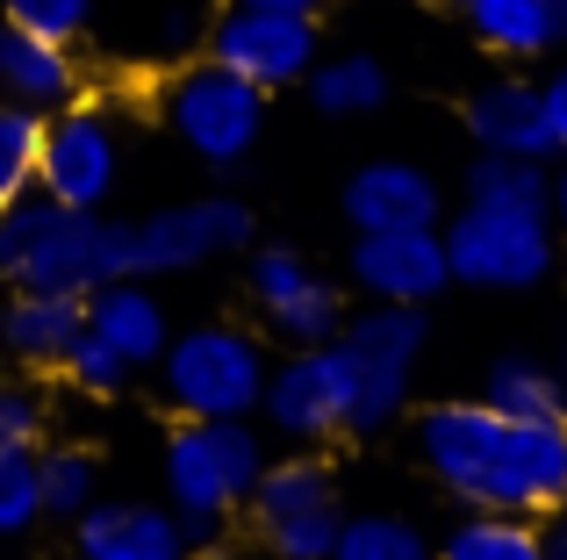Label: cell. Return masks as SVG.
Wrapping results in <instances>:
<instances>
[{
    "label": "cell",
    "instance_id": "cell-36",
    "mask_svg": "<svg viewBox=\"0 0 567 560\" xmlns=\"http://www.w3.org/2000/svg\"><path fill=\"white\" fill-rule=\"evenodd\" d=\"M237 8H266V14H317L323 0H237Z\"/></svg>",
    "mask_w": 567,
    "mask_h": 560
},
{
    "label": "cell",
    "instance_id": "cell-35",
    "mask_svg": "<svg viewBox=\"0 0 567 560\" xmlns=\"http://www.w3.org/2000/svg\"><path fill=\"white\" fill-rule=\"evenodd\" d=\"M539 532H546V560H567V504L539 525Z\"/></svg>",
    "mask_w": 567,
    "mask_h": 560
},
{
    "label": "cell",
    "instance_id": "cell-17",
    "mask_svg": "<svg viewBox=\"0 0 567 560\" xmlns=\"http://www.w3.org/2000/svg\"><path fill=\"white\" fill-rule=\"evenodd\" d=\"M467 137L482 152H517V158H554V123H546L539 80H488L467 94Z\"/></svg>",
    "mask_w": 567,
    "mask_h": 560
},
{
    "label": "cell",
    "instance_id": "cell-34",
    "mask_svg": "<svg viewBox=\"0 0 567 560\" xmlns=\"http://www.w3.org/2000/svg\"><path fill=\"white\" fill-rule=\"evenodd\" d=\"M187 37H194V14H187V8H173L166 22H158V51H187Z\"/></svg>",
    "mask_w": 567,
    "mask_h": 560
},
{
    "label": "cell",
    "instance_id": "cell-26",
    "mask_svg": "<svg viewBox=\"0 0 567 560\" xmlns=\"http://www.w3.org/2000/svg\"><path fill=\"white\" fill-rule=\"evenodd\" d=\"M331 560H439V547H431L410 518H395V510H367V518L338 525Z\"/></svg>",
    "mask_w": 567,
    "mask_h": 560
},
{
    "label": "cell",
    "instance_id": "cell-30",
    "mask_svg": "<svg viewBox=\"0 0 567 560\" xmlns=\"http://www.w3.org/2000/svg\"><path fill=\"white\" fill-rule=\"evenodd\" d=\"M58 366H65V381H72L80 395H123V388H130V360H123V352H115L101 331H80V338L65 345V360H58Z\"/></svg>",
    "mask_w": 567,
    "mask_h": 560
},
{
    "label": "cell",
    "instance_id": "cell-28",
    "mask_svg": "<svg viewBox=\"0 0 567 560\" xmlns=\"http://www.w3.org/2000/svg\"><path fill=\"white\" fill-rule=\"evenodd\" d=\"M37 481H43V518H80L94 504V453L80 446L37 453Z\"/></svg>",
    "mask_w": 567,
    "mask_h": 560
},
{
    "label": "cell",
    "instance_id": "cell-32",
    "mask_svg": "<svg viewBox=\"0 0 567 560\" xmlns=\"http://www.w3.org/2000/svg\"><path fill=\"white\" fill-rule=\"evenodd\" d=\"M43 438V395L29 381H0V446H37Z\"/></svg>",
    "mask_w": 567,
    "mask_h": 560
},
{
    "label": "cell",
    "instance_id": "cell-3",
    "mask_svg": "<svg viewBox=\"0 0 567 560\" xmlns=\"http://www.w3.org/2000/svg\"><path fill=\"white\" fill-rule=\"evenodd\" d=\"M331 345L346 360V388H352L346 438H367L381 424H395L402 403H410V374L431 345V317H424V302H374L338 323Z\"/></svg>",
    "mask_w": 567,
    "mask_h": 560
},
{
    "label": "cell",
    "instance_id": "cell-22",
    "mask_svg": "<svg viewBox=\"0 0 567 560\" xmlns=\"http://www.w3.org/2000/svg\"><path fill=\"white\" fill-rule=\"evenodd\" d=\"M482 403L503 417H532V424H567V374L525 352H503L482 374Z\"/></svg>",
    "mask_w": 567,
    "mask_h": 560
},
{
    "label": "cell",
    "instance_id": "cell-16",
    "mask_svg": "<svg viewBox=\"0 0 567 560\" xmlns=\"http://www.w3.org/2000/svg\"><path fill=\"white\" fill-rule=\"evenodd\" d=\"M352 230H439V180L410 158H374L346 180Z\"/></svg>",
    "mask_w": 567,
    "mask_h": 560
},
{
    "label": "cell",
    "instance_id": "cell-37",
    "mask_svg": "<svg viewBox=\"0 0 567 560\" xmlns=\"http://www.w3.org/2000/svg\"><path fill=\"white\" fill-rule=\"evenodd\" d=\"M554 224H560V230H567V166H560V173H554Z\"/></svg>",
    "mask_w": 567,
    "mask_h": 560
},
{
    "label": "cell",
    "instance_id": "cell-25",
    "mask_svg": "<svg viewBox=\"0 0 567 560\" xmlns=\"http://www.w3.org/2000/svg\"><path fill=\"white\" fill-rule=\"evenodd\" d=\"M388 65L367 51H346V58H317L309 65V101H317L323 115H374L388 108Z\"/></svg>",
    "mask_w": 567,
    "mask_h": 560
},
{
    "label": "cell",
    "instance_id": "cell-33",
    "mask_svg": "<svg viewBox=\"0 0 567 560\" xmlns=\"http://www.w3.org/2000/svg\"><path fill=\"white\" fill-rule=\"evenodd\" d=\"M539 94H546V123H554V152L567 158V65L554 80H539Z\"/></svg>",
    "mask_w": 567,
    "mask_h": 560
},
{
    "label": "cell",
    "instance_id": "cell-20",
    "mask_svg": "<svg viewBox=\"0 0 567 560\" xmlns=\"http://www.w3.org/2000/svg\"><path fill=\"white\" fill-rule=\"evenodd\" d=\"M80 331H86V294H51V288H22L8 302V317H0L8 352L29 366H58Z\"/></svg>",
    "mask_w": 567,
    "mask_h": 560
},
{
    "label": "cell",
    "instance_id": "cell-11",
    "mask_svg": "<svg viewBox=\"0 0 567 560\" xmlns=\"http://www.w3.org/2000/svg\"><path fill=\"white\" fill-rule=\"evenodd\" d=\"M266 424L302 446H323V438H346V409H352V388H346V360L338 345H295L280 366H266V395H259Z\"/></svg>",
    "mask_w": 567,
    "mask_h": 560
},
{
    "label": "cell",
    "instance_id": "cell-21",
    "mask_svg": "<svg viewBox=\"0 0 567 560\" xmlns=\"http://www.w3.org/2000/svg\"><path fill=\"white\" fill-rule=\"evenodd\" d=\"M460 14L503 58H546L567 43V0H460Z\"/></svg>",
    "mask_w": 567,
    "mask_h": 560
},
{
    "label": "cell",
    "instance_id": "cell-31",
    "mask_svg": "<svg viewBox=\"0 0 567 560\" xmlns=\"http://www.w3.org/2000/svg\"><path fill=\"white\" fill-rule=\"evenodd\" d=\"M0 8H8L14 29H37V37L72 43L86 29V14H94V0H0Z\"/></svg>",
    "mask_w": 567,
    "mask_h": 560
},
{
    "label": "cell",
    "instance_id": "cell-27",
    "mask_svg": "<svg viewBox=\"0 0 567 560\" xmlns=\"http://www.w3.org/2000/svg\"><path fill=\"white\" fill-rule=\"evenodd\" d=\"M37 152H43V115L0 101V209L37 187Z\"/></svg>",
    "mask_w": 567,
    "mask_h": 560
},
{
    "label": "cell",
    "instance_id": "cell-15",
    "mask_svg": "<svg viewBox=\"0 0 567 560\" xmlns=\"http://www.w3.org/2000/svg\"><path fill=\"white\" fill-rule=\"evenodd\" d=\"M80 532H72V547H80V560H187V532H181V518L173 510H158V504H86L80 518Z\"/></svg>",
    "mask_w": 567,
    "mask_h": 560
},
{
    "label": "cell",
    "instance_id": "cell-8",
    "mask_svg": "<svg viewBox=\"0 0 567 560\" xmlns=\"http://www.w3.org/2000/svg\"><path fill=\"white\" fill-rule=\"evenodd\" d=\"M166 123L181 129V144L208 158V166H237V158L259 144V123H266V94L251 80H237L230 65H187L166 94Z\"/></svg>",
    "mask_w": 567,
    "mask_h": 560
},
{
    "label": "cell",
    "instance_id": "cell-19",
    "mask_svg": "<svg viewBox=\"0 0 567 560\" xmlns=\"http://www.w3.org/2000/svg\"><path fill=\"white\" fill-rule=\"evenodd\" d=\"M80 72H72V51L58 37H37V29H0V101L14 108H65Z\"/></svg>",
    "mask_w": 567,
    "mask_h": 560
},
{
    "label": "cell",
    "instance_id": "cell-14",
    "mask_svg": "<svg viewBox=\"0 0 567 560\" xmlns=\"http://www.w3.org/2000/svg\"><path fill=\"white\" fill-rule=\"evenodd\" d=\"M352 280L374 302H431L453 280L439 230H360L352 245Z\"/></svg>",
    "mask_w": 567,
    "mask_h": 560
},
{
    "label": "cell",
    "instance_id": "cell-12",
    "mask_svg": "<svg viewBox=\"0 0 567 560\" xmlns=\"http://www.w3.org/2000/svg\"><path fill=\"white\" fill-rule=\"evenodd\" d=\"M115 187V129L101 108H58L43 115V152H37V195L72 201V209H101Z\"/></svg>",
    "mask_w": 567,
    "mask_h": 560
},
{
    "label": "cell",
    "instance_id": "cell-13",
    "mask_svg": "<svg viewBox=\"0 0 567 560\" xmlns=\"http://www.w3.org/2000/svg\"><path fill=\"white\" fill-rule=\"evenodd\" d=\"M251 302H259L266 331L288 338V345H323V338H338V323H346L338 288L309 267L295 245H266V252H251Z\"/></svg>",
    "mask_w": 567,
    "mask_h": 560
},
{
    "label": "cell",
    "instance_id": "cell-7",
    "mask_svg": "<svg viewBox=\"0 0 567 560\" xmlns=\"http://www.w3.org/2000/svg\"><path fill=\"white\" fill-rule=\"evenodd\" d=\"M245 504L280 560H331L346 510H338V475L323 460H266Z\"/></svg>",
    "mask_w": 567,
    "mask_h": 560
},
{
    "label": "cell",
    "instance_id": "cell-29",
    "mask_svg": "<svg viewBox=\"0 0 567 560\" xmlns=\"http://www.w3.org/2000/svg\"><path fill=\"white\" fill-rule=\"evenodd\" d=\"M37 518H43L37 446H0V539H22Z\"/></svg>",
    "mask_w": 567,
    "mask_h": 560
},
{
    "label": "cell",
    "instance_id": "cell-6",
    "mask_svg": "<svg viewBox=\"0 0 567 560\" xmlns=\"http://www.w3.org/2000/svg\"><path fill=\"white\" fill-rule=\"evenodd\" d=\"M445 238V267L467 288H539L554 273V216L546 209H467L439 230Z\"/></svg>",
    "mask_w": 567,
    "mask_h": 560
},
{
    "label": "cell",
    "instance_id": "cell-2",
    "mask_svg": "<svg viewBox=\"0 0 567 560\" xmlns=\"http://www.w3.org/2000/svg\"><path fill=\"white\" fill-rule=\"evenodd\" d=\"M0 273L14 288L94 294L101 280L130 273V224H109L101 209H72L51 195H22L0 209Z\"/></svg>",
    "mask_w": 567,
    "mask_h": 560
},
{
    "label": "cell",
    "instance_id": "cell-4",
    "mask_svg": "<svg viewBox=\"0 0 567 560\" xmlns=\"http://www.w3.org/2000/svg\"><path fill=\"white\" fill-rule=\"evenodd\" d=\"M166 366V403L181 417H251L266 395V352L251 331H230V323H202V331H181V345L158 352Z\"/></svg>",
    "mask_w": 567,
    "mask_h": 560
},
{
    "label": "cell",
    "instance_id": "cell-1",
    "mask_svg": "<svg viewBox=\"0 0 567 560\" xmlns=\"http://www.w3.org/2000/svg\"><path fill=\"white\" fill-rule=\"evenodd\" d=\"M416 460L467 510L554 518L567 504V424L503 417L482 395L474 403H431L416 417Z\"/></svg>",
    "mask_w": 567,
    "mask_h": 560
},
{
    "label": "cell",
    "instance_id": "cell-23",
    "mask_svg": "<svg viewBox=\"0 0 567 560\" xmlns=\"http://www.w3.org/2000/svg\"><path fill=\"white\" fill-rule=\"evenodd\" d=\"M439 560H546V532L517 510H467L439 539Z\"/></svg>",
    "mask_w": 567,
    "mask_h": 560
},
{
    "label": "cell",
    "instance_id": "cell-5",
    "mask_svg": "<svg viewBox=\"0 0 567 560\" xmlns=\"http://www.w3.org/2000/svg\"><path fill=\"white\" fill-rule=\"evenodd\" d=\"M266 453L259 432H245V417H187L166 438V489L173 518H230L251 496Z\"/></svg>",
    "mask_w": 567,
    "mask_h": 560
},
{
    "label": "cell",
    "instance_id": "cell-9",
    "mask_svg": "<svg viewBox=\"0 0 567 560\" xmlns=\"http://www.w3.org/2000/svg\"><path fill=\"white\" fill-rule=\"evenodd\" d=\"M208 58L230 65L237 80H251L259 94L309 80L317 65V14H266V8H223L208 22Z\"/></svg>",
    "mask_w": 567,
    "mask_h": 560
},
{
    "label": "cell",
    "instance_id": "cell-18",
    "mask_svg": "<svg viewBox=\"0 0 567 560\" xmlns=\"http://www.w3.org/2000/svg\"><path fill=\"white\" fill-rule=\"evenodd\" d=\"M86 331H101L130 366H152L158 352L173 345V331H166V302L144 288V273L101 280V288L86 294Z\"/></svg>",
    "mask_w": 567,
    "mask_h": 560
},
{
    "label": "cell",
    "instance_id": "cell-38",
    "mask_svg": "<svg viewBox=\"0 0 567 560\" xmlns=\"http://www.w3.org/2000/svg\"><path fill=\"white\" fill-rule=\"evenodd\" d=\"M560 374H567V323H560Z\"/></svg>",
    "mask_w": 567,
    "mask_h": 560
},
{
    "label": "cell",
    "instance_id": "cell-24",
    "mask_svg": "<svg viewBox=\"0 0 567 560\" xmlns=\"http://www.w3.org/2000/svg\"><path fill=\"white\" fill-rule=\"evenodd\" d=\"M467 201H482V209H546V216H554V173H546V158L474 152Z\"/></svg>",
    "mask_w": 567,
    "mask_h": 560
},
{
    "label": "cell",
    "instance_id": "cell-10",
    "mask_svg": "<svg viewBox=\"0 0 567 560\" xmlns=\"http://www.w3.org/2000/svg\"><path fill=\"white\" fill-rule=\"evenodd\" d=\"M251 245V209L230 195L208 201H181V209H158L144 224H130V273H187L208 259H230Z\"/></svg>",
    "mask_w": 567,
    "mask_h": 560
}]
</instances>
